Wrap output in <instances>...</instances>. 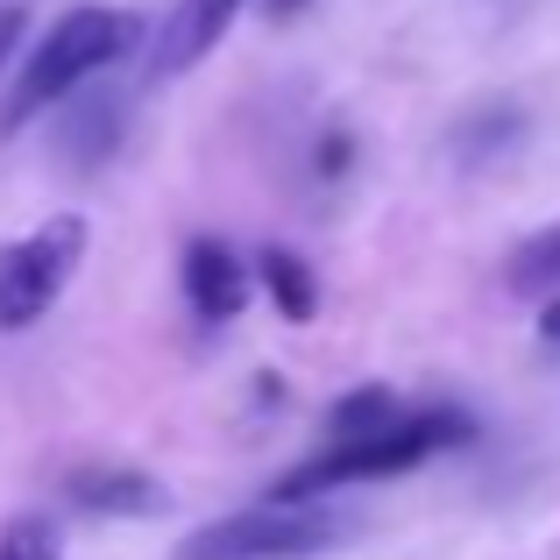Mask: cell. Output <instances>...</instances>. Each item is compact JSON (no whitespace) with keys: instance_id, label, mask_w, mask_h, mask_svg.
I'll use <instances>...</instances> for the list:
<instances>
[{"instance_id":"1","label":"cell","mask_w":560,"mask_h":560,"mask_svg":"<svg viewBox=\"0 0 560 560\" xmlns=\"http://www.w3.org/2000/svg\"><path fill=\"white\" fill-rule=\"evenodd\" d=\"M142 36H150V28H142V14H136V8H100V0H85V8L57 14L50 36L36 43V57H28L22 79H14L8 107H0V142L22 136L28 121H43L57 100L85 93V85H93L100 71L121 65V57L136 50Z\"/></svg>"},{"instance_id":"2","label":"cell","mask_w":560,"mask_h":560,"mask_svg":"<svg viewBox=\"0 0 560 560\" xmlns=\"http://www.w3.org/2000/svg\"><path fill=\"white\" fill-rule=\"evenodd\" d=\"M476 440V419L462 405H405L390 425L355 440H327V454L299 462L270 497H334V490H355V482H383V476H405V468L433 462L447 447H468Z\"/></svg>"},{"instance_id":"3","label":"cell","mask_w":560,"mask_h":560,"mask_svg":"<svg viewBox=\"0 0 560 560\" xmlns=\"http://www.w3.org/2000/svg\"><path fill=\"white\" fill-rule=\"evenodd\" d=\"M341 533L348 525L319 497H270L256 511H234V518L185 533L178 560H313V553H334Z\"/></svg>"},{"instance_id":"4","label":"cell","mask_w":560,"mask_h":560,"mask_svg":"<svg viewBox=\"0 0 560 560\" xmlns=\"http://www.w3.org/2000/svg\"><path fill=\"white\" fill-rule=\"evenodd\" d=\"M85 262V220L50 213L43 228H28L22 242L0 248V334H28L57 299L71 291Z\"/></svg>"},{"instance_id":"5","label":"cell","mask_w":560,"mask_h":560,"mask_svg":"<svg viewBox=\"0 0 560 560\" xmlns=\"http://www.w3.org/2000/svg\"><path fill=\"white\" fill-rule=\"evenodd\" d=\"M178 284H185V305L206 319V327H220V319H234L248 305V284H256V270H248L242 256H234L220 234H191L185 242V262H178Z\"/></svg>"},{"instance_id":"6","label":"cell","mask_w":560,"mask_h":560,"mask_svg":"<svg viewBox=\"0 0 560 560\" xmlns=\"http://www.w3.org/2000/svg\"><path fill=\"white\" fill-rule=\"evenodd\" d=\"M65 504L85 511V518H156L171 504V490L150 476V468L128 462H85L65 476Z\"/></svg>"},{"instance_id":"7","label":"cell","mask_w":560,"mask_h":560,"mask_svg":"<svg viewBox=\"0 0 560 560\" xmlns=\"http://www.w3.org/2000/svg\"><path fill=\"white\" fill-rule=\"evenodd\" d=\"M242 8H248V0H178V14H171L164 36H156L150 71H156V79H185V71H199L206 57H213V43L234 28Z\"/></svg>"},{"instance_id":"8","label":"cell","mask_w":560,"mask_h":560,"mask_svg":"<svg viewBox=\"0 0 560 560\" xmlns=\"http://www.w3.org/2000/svg\"><path fill=\"white\" fill-rule=\"evenodd\" d=\"M57 136H65V156L71 164H100V156H114V142H121V121L128 107L121 100H57Z\"/></svg>"},{"instance_id":"9","label":"cell","mask_w":560,"mask_h":560,"mask_svg":"<svg viewBox=\"0 0 560 560\" xmlns=\"http://www.w3.org/2000/svg\"><path fill=\"white\" fill-rule=\"evenodd\" d=\"M256 270H262L270 305L291 319V327H305V319L319 313V277H313V262H305V256H291V248H262Z\"/></svg>"},{"instance_id":"10","label":"cell","mask_w":560,"mask_h":560,"mask_svg":"<svg viewBox=\"0 0 560 560\" xmlns=\"http://www.w3.org/2000/svg\"><path fill=\"white\" fill-rule=\"evenodd\" d=\"M553 284H560V220L539 228V234H525V242L504 256V291L511 299H547Z\"/></svg>"},{"instance_id":"11","label":"cell","mask_w":560,"mask_h":560,"mask_svg":"<svg viewBox=\"0 0 560 560\" xmlns=\"http://www.w3.org/2000/svg\"><path fill=\"white\" fill-rule=\"evenodd\" d=\"M397 390L390 383H362V390H348L341 405L327 411V440H355V433H376V425H390L397 419Z\"/></svg>"},{"instance_id":"12","label":"cell","mask_w":560,"mask_h":560,"mask_svg":"<svg viewBox=\"0 0 560 560\" xmlns=\"http://www.w3.org/2000/svg\"><path fill=\"white\" fill-rule=\"evenodd\" d=\"M0 560H65V539H57V525L43 511H14L0 525Z\"/></svg>"},{"instance_id":"13","label":"cell","mask_w":560,"mask_h":560,"mask_svg":"<svg viewBox=\"0 0 560 560\" xmlns=\"http://www.w3.org/2000/svg\"><path fill=\"white\" fill-rule=\"evenodd\" d=\"M22 36H28V8L22 0H0V71H8V57L22 50Z\"/></svg>"},{"instance_id":"14","label":"cell","mask_w":560,"mask_h":560,"mask_svg":"<svg viewBox=\"0 0 560 560\" xmlns=\"http://www.w3.org/2000/svg\"><path fill=\"white\" fill-rule=\"evenodd\" d=\"M533 305H539V341L560 348V284L547 291V299H533Z\"/></svg>"},{"instance_id":"15","label":"cell","mask_w":560,"mask_h":560,"mask_svg":"<svg viewBox=\"0 0 560 560\" xmlns=\"http://www.w3.org/2000/svg\"><path fill=\"white\" fill-rule=\"evenodd\" d=\"M313 8V0H262V14H270V22H291V14H305Z\"/></svg>"}]
</instances>
